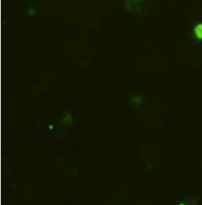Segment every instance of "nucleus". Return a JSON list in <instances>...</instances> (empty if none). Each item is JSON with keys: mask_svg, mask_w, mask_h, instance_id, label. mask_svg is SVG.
<instances>
[{"mask_svg": "<svg viewBox=\"0 0 202 205\" xmlns=\"http://www.w3.org/2000/svg\"><path fill=\"white\" fill-rule=\"evenodd\" d=\"M180 205H185V204H180Z\"/></svg>", "mask_w": 202, "mask_h": 205, "instance_id": "1", "label": "nucleus"}]
</instances>
